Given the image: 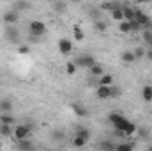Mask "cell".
<instances>
[{"mask_svg": "<svg viewBox=\"0 0 152 151\" xmlns=\"http://www.w3.org/2000/svg\"><path fill=\"white\" fill-rule=\"evenodd\" d=\"M149 50H152V41L149 43Z\"/></svg>", "mask_w": 152, "mask_h": 151, "instance_id": "cell-37", "label": "cell"}, {"mask_svg": "<svg viewBox=\"0 0 152 151\" xmlns=\"http://www.w3.org/2000/svg\"><path fill=\"white\" fill-rule=\"evenodd\" d=\"M51 7H53V11H57V13L62 14L67 9V4L66 2H60V0H55V2H51Z\"/></svg>", "mask_w": 152, "mask_h": 151, "instance_id": "cell-26", "label": "cell"}, {"mask_svg": "<svg viewBox=\"0 0 152 151\" xmlns=\"http://www.w3.org/2000/svg\"><path fill=\"white\" fill-rule=\"evenodd\" d=\"M134 150V142H118L115 146V151H133Z\"/></svg>", "mask_w": 152, "mask_h": 151, "instance_id": "cell-25", "label": "cell"}, {"mask_svg": "<svg viewBox=\"0 0 152 151\" xmlns=\"http://www.w3.org/2000/svg\"><path fill=\"white\" fill-rule=\"evenodd\" d=\"M145 59L152 61V50H147V52H145Z\"/></svg>", "mask_w": 152, "mask_h": 151, "instance_id": "cell-36", "label": "cell"}, {"mask_svg": "<svg viewBox=\"0 0 152 151\" xmlns=\"http://www.w3.org/2000/svg\"><path fill=\"white\" fill-rule=\"evenodd\" d=\"M149 151H152V144H151V146H149Z\"/></svg>", "mask_w": 152, "mask_h": 151, "instance_id": "cell-38", "label": "cell"}, {"mask_svg": "<svg viewBox=\"0 0 152 151\" xmlns=\"http://www.w3.org/2000/svg\"><path fill=\"white\" fill-rule=\"evenodd\" d=\"M115 82L113 75H110V73H104V75L99 78V85H106V87H112Z\"/></svg>", "mask_w": 152, "mask_h": 151, "instance_id": "cell-21", "label": "cell"}, {"mask_svg": "<svg viewBox=\"0 0 152 151\" xmlns=\"http://www.w3.org/2000/svg\"><path fill=\"white\" fill-rule=\"evenodd\" d=\"M73 41L67 38H62L60 41H58V52L62 53V55H71L73 53Z\"/></svg>", "mask_w": 152, "mask_h": 151, "instance_id": "cell-7", "label": "cell"}, {"mask_svg": "<svg viewBox=\"0 0 152 151\" xmlns=\"http://www.w3.org/2000/svg\"><path fill=\"white\" fill-rule=\"evenodd\" d=\"M2 21L5 23V27H11V25H16L20 21V13L16 11H7L2 14Z\"/></svg>", "mask_w": 152, "mask_h": 151, "instance_id": "cell-6", "label": "cell"}, {"mask_svg": "<svg viewBox=\"0 0 152 151\" xmlns=\"http://www.w3.org/2000/svg\"><path fill=\"white\" fill-rule=\"evenodd\" d=\"M0 124H9V126H14V124H16V119H14L11 114H0Z\"/></svg>", "mask_w": 152, "mask_h": 151, "instance_id": "cell-22", "label": "cell"}, {"mask_svg": "<svg viewBox=\"0 0 152 151\" xmlns=\"http://www.w3.org/2000/svg\"><path fill=\"white\" fill-rule=\"evenodd\" d=\"M14 146H16V151H36V144H34V141H30V139L16 141Z\"/></svg>", "mask_w": 152, "mask_h": 151, "instance_id": "cell-8", "label": "cell"}, {"mask_svg": "<svg viewBox=\"0 0 152 151\" xmlns=\"http://www.w3.org/2000/svg\"><path fill=\"white\" fill-rule=\"evenodd\" d=\"M14 132V126H9V124H0V135L2 137H11Z\"/></svg>", "mask_w": 152, "mask_h": 151, "instance_id": "cell-27", "label": "cell"}, {"mask_svg": "<svg viewBox=\"0 0 152 151\" xmlns=\"http://www.w3.org/2000/svg\"><path fill=\"white\" fill-rule=\"evenodd\" d=\"M120 59H122V62H126V64H133V62L136 61V57H134L133 50H126V52H122Z\"/></svg>", "mask_w": 152, "mask_h": 151, "instance_id": "cell-19", "label": "cell"}, {"mask_svg": "<svg viewBox=\"0 0 152 151\" xmlns=\"http://www.w3.org/2000/svg\"><path fill=\"white\" fill-rule=\"evenodd\" d=\"M142 98H143V101L145 103H152V85H143V89H142Z\"/></svg>", "mask_w": 152, "mask_h": 151, "instance_id": "cell-18", "label": "cell"}, {"mask_svg": "<svg viewBox=\"0 0 152 151\" xmlns=\"http://www.w3.org/2000/svg\"><path fill=\"white\" fill-rule=\"evenodd\" d=\"M73 146H75V148H85V146H87V139H83V137H80V135H75Z\"/></svg>", "mask_w": 152, "mask_h": 151, "instance_id": "cell-29", "label": "cell"}, {"mask_svg": "<svg viewBox=\"0 0 152 151\" xmlns=\"http://www.w3.org/2000/svg\"><path fill=\"white\" fill-rule=\"evenodd\" d=\"M75 133L76 135H80V137H83V139H90V135H92V132L88 130V128H85V126H81V124H76L75 128Z\"/></svg>", "mask_w": 152, "mask_h": 151, "instance_id": "cell-15", "label": "cell"}, {"mask_svg": "<svg viewBox=\"0 0 152 151\" xmlns=\"http://www.w3.org/2000/svg\"><path fill=\"white\" fill-rule=\"evenodd\" d=\"M73 38H75L76 43H80V41L85 39V34H83V30H81L80 27H75V29H73Z\"/></svg>", "mask_w": 152, "mask_h": 151, "instance_id": "cell-30", "label": "cell"}, {"mask_svg": "<svg viewBox=\"0 0 152 151\" xmlns=\"http://www.w3.org/2000/svg\"><path fill=\"white\" fill-rule=\"evenodd\" d=\"M145 52H147V50H145L143 46H136V48L133 50V53H134L136 61H138V59H145Z\"/></svg>", "mask_w": 152, "mask_h": 151, "instance_id": "cell-32", "label": "cell"}, {"mask_svg": "<svg viewBox=\"0 0 152 151\" xmlns=\"http://www.w3.org/2000/svg\"><path fill=\"white\" fill-rule=\"evenodd\" d=\"M118 32H120V34H131V32H133L131 21H126V20L120 21V23H118Z\"/></svg>", "mask_w": 152, "mask_h": 151, "instance_id": "cell-24", "label": "cell"}, {"mask_svg": "<svg viewBox=\"0 0 152 151\" xmlns=\"http://www.w3.org/2000/svg\"><path fill=\"white\" fill-rule=\"evenodd\" d=\"M76 71H78V66L75 64V61H67L66 62V73L67 75H75Z\"/></svg>", "mask_w": 152, "mask_h": 151, "instance_id": "cell-28", "label": "cell"}, {"mask_svg": "<svg viewBox=\"0 0 152 151\" xmlns=\"http://www.w3.org/2000/svg\"><path fill=\"white\" fill-rule=\"evenodd\" d=\"M66 139V132L62 128H53L51 130V141L53 142H62Z\"/></svg>", "mask_w": 152, "mask_h": 151, "instance_id": "cell-13", "label": "cell"}, {"mask_svg": "<svg viewBox=\"0 0 152 151\" xmlns=\"http://www.w3.org/2000/svg\"><path fill=\"white\" fill-rule=\"evenodd\" d=\"M14 109V103L11 98H0V114H11Z\"/></svg>", "mask_w": 152, "mask_h": 151, "instance_id": "cell-9", "label": "cell"}, {"mask_svg": "<svg viewBox=\"0 0 152 151\" xmlns=\"http://www.w3.org/2000/svg\"><path fill=\"white\" fill-rule=\"evenodd\" d=\"M73 112H75L78 117H87V115H88L87 107H83L81 103H73Z\"/></svg>", "mask_w": 152, "mask_h": 151, "instance_id": "cell-16", "label": "cell"}, {"mask_svg": "<svg viewBox=\"0 0 152 151\" xmlns=\"http://www.w3.org/2000/svg\"><path fill=\"white\" fill-rule=\"evenodd\" d=\"M4 38H5L7 43H11V44H18L21 41V32H20V29L16 25H11V27H5L4 29Z\"/></svg>", "mask_w": 152, "mask_h": 151, "instance_id": "cell-3", "label": "cell"}, {"mask_svg": "<svg viewBox=\"0 0 152 151\" xmlns=\"http://www.w3.org/2000/svg\"><path fill=\"white\" fill-rule=\"evenodd\" d=\"M104 73H106V71H104V68H103L101 64H97V62H96V64L88 70V75L92 76V78H101Z\"/></svg>", "mask_w": 152, "mask_h": 151, "instance_id": "cell-10", "label": "cell"}, {"mask_svg": "<svg viewBox=\"0 0 152 151\" xmlns=\"http://www.w3.org/2000/svg\"><path fill=\"white\" fill-rule=\"evenodd\" d=\"M115 144L113 141H101L99 144H97V150L99 151H115Z\"/></svg>", "mask_w": 152, "mask_h": 151, "instance_id": "cell-17", "label": "cell"}, {"mask_svg": "<svg viewBox=\"0 0 152 151\" xmlns=\"http://www.w3.org/2000/svg\"><path fill=\"white\" fill-rule=\"evenodd\" d=\"M142 38H143V41L149 44L152 41V29H143V30H142Z\"/></svg>", "mask_w": 152, "mask_h": 151, "instance_id": "cell-33", "label": "cell"}, {"mask_svg": "<svg viewBox=\"0 0 152 151\" xmlns=\"http://www.w3.org/2000/svg\"><path fill=\"white\" fill-rule=\"evenodd\" d=\"M108 121L113 124V128H117V132L122 135V132L129 126V119L127 117H124V114L118 112V110H113V112H110V115H108Z\"/></svg>", "mask_w": 152, "mask_h": 151, "instance_id": "cell-1", "label": "cell"}, {"mask_svg": "<svg viewBox=\"0 0 152 151\" xmlns=\"http://www.w3.org/2000/svg\"><path fill=\"white\" fill-rule=\"evenodd\" d=\"M18 53H20V55H28V53H30V48H28L27 44H20V46H18Z\"/></svg>", "mask_w": 152, "mask_h": 151, "instance_id": "cell-35", "label": "cell"}, {"mask_svg": "<svg viewBox=\"0 0 152 151\" xmlns=\"http://www.w3.org/2000/svg\"><path fill=\"white\" fill-rule=\"evenodd\" d=\"M32 130H34L32 124H18V126H14L12 137L16 141H25V139H28V135L32 133Z\"/></svg>", "mask_w": 152, "mask_h": 151, "instance_id": "cell-4", "label": "cell"}, {"mask_svg": "<svg viewBox=\"0 0 152 151\" xmlns=\"http://www.w3.org/2000/svg\"><path fill=\"white\" fill-rule=\"evenodd\" d=\"M120 93H122V91H120L118 85H112V87H110V98H118Z\"/></svg>", "mask_w": 152, "mask_h": 151, "instance_id": "cell-34", "label": "cell"}, {"mask_svg": "<svg viewBox=\"0 0 152 151\" xmlns=\"http://www.w3.org/2000/svg\"><path fill=\"white\" fill-rule=\"evenodd\" d=\"M112 18H113L117 23H120V21H124V13H122V7H118V9H115L113 13H112Z\"/></svg>", "mask_w": 152, "mask_h": 151, "instance_id": "cell-31", "label": "cell"}, {"mask_svg": "<svg viewBox=\"0 0 152 151\" xmlns=\"http://www.w3.org/2000/svg\"><path fill=\"white\" fill-rule=\"evenodd\" d=\"M32 9V4L30 2H25V0H20L16 4H12V11L16 13H21V11H30Z\"/></svg>", "mask_w": 152, "mask_h": 151, "instance_id": "cell-11", "label": "cell"}, {"mask_svg": "<svg viewBox=\"0 0 152 151\" xmlns=\"http://www.w3.org/2000/svg\"><path fill=\"white\" fill-rule=\"evenodd\" d=\"M134 9H136V7L122 5V13H124V20H126V21H134Z\"/></svg>", "mask_w": 152, "mask_h": 151, "instance_id": "cell-14", "label": "cell"}, {"mask_svg": "<svg viewBox=\"0 0 152 151\" xmlns=\"http://www.w3.org/2000/svg\"><path fill=\"white\" fill-rule=\"evenodd\" d=\"M94 29H96V32H106V30H108V23H106V20L103 18V20L94 21Z\"/></svg>", "mask_w": 152, "mask_h": 151, "instance_id": "cell-23", "label": "cell"}, {"mask_svg": "<svg viewBox=\"0 0 152 151\" xmlns=\"http://www.w3.org/2000/svg\"><path fill=\"white\" fill-rule=\"evenodd\" d=\"M46 30H48V27H46V23L44 21H41V20H32L30 23H28V34L32 36V38H42L44 34H46Z\"/></svg>", "mask_w": 152, "mask_h": 151, "instance_id": "cell-2", "label": "cell"}, {"mask_svg": "<svg viewBox=\"0 0 152 151\" xmlns=\"http://www.w3.org/2000/svg\"><path fill=\"white\" fill-rule=\"evenodd\" d=\"M96 96H97L99 100H110V87L99 85V87L96 89Z\"/></svg>", "mask_w": 152, "mask_h": 151, "instance_id": "cell-12", "label": "cell"}, {"mask_svg": "<svg viewBox=\"0 0 152 151\" xmlns=\"http://www.w3.org/2000/svg\"><path fill=\"white\" fill-rule=\"evenodd\" d=\"M75 64L78 68H83V70H90L94 64H96V59H94V55H90V53H81V55H78L75 59Z\"/></svg>", "mask_w": 152, "mask_h": 151, "instance_id": "cell-5", "label": "cell"}, {"mask_svg": "<svg viewBox=\"0 0 152 151\" xmlns=\"http://www.w3.org/2000/svg\"><path fill=\"white\" fill-rule=\"evenodd\" d=\"M118 7H122V4H117V2H104V4L99 5L101 11H110V13H113L115 9H118Z\"/></svg>", "mask_w": 152, "mask_h": 151, "instance_id": "cell-20", "label": "cell"}]
</instances>
